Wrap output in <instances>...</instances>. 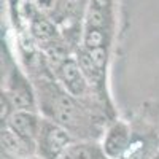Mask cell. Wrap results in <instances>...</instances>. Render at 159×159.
Here are the masks:
<instances>
[{"instance_id":"1","label":"cell","mask_w":159,"mask_h":159,"mask_svg":"<svg viewBox=\"0 0 159 159\" xmlns=\"http://www.w3.org/2000/svg\"><path fill=\"white\" fill-rule=\"evenodd\" d=\"M75 142L73 134L64 126L43 118L37 139V154L43 159H61L64 151Z\"/></svg>"},{"instance_id":"2","label":"cell","mask_w":159,"mask_h":159,"mask_svg":"<svg viewBox=\"0 0 159 159\" xmlns=\"http://www.w3.org/2000/svg\"><path fill=\"white\" fill-rule=\"evenodd\" d=\"M56 75H57L59 84L64 88V91H67L72 97L81 99V97L88 96L91 83L84 76L76 57L69 56L67 59L59 62L57 67H56Z\"/></svg>"},{"instance_id":"3","label":"cell","mask_w":159,"mask_h":159,"mask_svg":"<svg viewBox=\"0 0 159 159\" xmlns=\"http://www.w3.org/2000/svg\"><path fill=\"white\" fill-rule=\"evenodd\" d=\"M8 97L11 99L16 110H30L37 111V97L35 91L30 84V81L18 67H15L7 80V88L3 89Z\"/></svg>"},{"instance_id":"4","label":"cell","mask_w":159,"mask_h":159,"mask_svg":"<svg viewBox=\"0 0 159 159\" xmlns=\"http://www.w3.org/2000/svg\"><path fill=\"white\" fill-rule=\"evenodd\" d=\"M132 139H134L132 127L126 121H121V119L115 121L105 130L102 139L100 148L103 151V156L110 159H119L130 147Z\"/></svg>"},{"instance_id":"5","label":"cell","mask_w":159,"mask_h":159,"mask_svg":"<svg viewBox=\"0 0 159 159\" xmlns=\"http://www.w3.org/2000/svg\"><path fill=\"white\" fill-rule=\"evenodd\" d=\"M42 121H43V118H40L37 111L15 110V113L2 126L10 127L15 134H18L21 139H24L25 142H29L30 145L35 147L38 134H40V127H42Z\"/></svg>"},{"instance_id":"6","label":"cell","mask_w":159,"mask_h":159,"mask_svg":"<svg viewBox=\"0 0 159 159\" xmlns=\"http://www.w3.org/2000/svg\"><path fill=\"white\" fill-rule=\"evenodd\" d=\"M0 145H2V159H27L37 153V148L29 142L21 139L10 127L2 126L0 132Z\"/></svg>"},{"instance_id":"7","label":"cell","mask_w":159,"mask_h":159,"mask_svg":"<svg viewBox=\"0 0 159 159\" xmlns=\"http://www.w3.org/2000/svg\"><path fill=\"white\" fill-rule=\"evenodd\" d=\"M30 34L35 40H38L43 45H51L57 40L56 25L42 11H38L30 16Z\"/></svg>"},{"instance_id":"8","label":"cell","mask_w":159,"mask_h":159,"mask_svg":"<svg viewBox=\"0 0 159 159\" xmlns=\"http://www.w3.org/2000/svg\"><path fill=\"white\" fill-rule=\"evenodd\" d=\"M61 159H103V151L99 145L91 142H73L64 151Z\"/></svg>"},{"instance_id":"9","label":"cell","mask_w":159,"mask_h":159,"mask_svg":"<svg viewBox=\"0 0 159 159\" xmlns=\"http://www.w3.org/2000/svg\"><path fill=\"white\" fill-rule=\"evenodd\" d=\"M153 145H154V140H151L150 135H135L134 134L130 147L119 159H153L151 157Z\"/></svg>"},{"instance_id":"10","label":"cell","mask_w":159,"mask_h":159,"mask_svg":"<svg viewBox=\"0 0 159 159\" xmlns=\"http://www.w3.org/2000/svg\"><path fill=\"white\" fill-rule=\"evenodd\" d=\"M0 107H2V110H0V118H2V124H3L16 110L13 102H11V99L8 97V94L5 91H2V96H0Z\"/></svg>"},{"instance_id":"11","label":"cell","mask_w":159,"mask_h":159,"mask_svg":"<svg viewBox=\"0 0 159 159\" xmlns=\"http://www.w3.org/2000/svg\"><path fill=\"white\" fill-rule=\"evenodd\" d=\"M27 159H43V157H42V156H38V154L35 153V154H32V156H29Z\"/></svg>"},{"instance_id":"12","label":"cell","mask_w":159,"mask_h":159,"mask_svg":"<svg viewBox=\"0 0 159 159\" xmlns=\"http://www.w3.org/2000/svg\"><path fill=\"white\" fill-rule=\"evenodd\" d=\"M153 159H159V153H157V154H154V156H153Z\"/></svg>"},{"instance_id":"13","label":"cell","mask_w":159,"mask_h":159,"mask_svg":"<svg viewBox=\"0 0 159 159\" xmlns=\"http://www.w3.org/2000/svg\"><path fill=\"white\" fill-rule=\"evenodd\" d=\"M103 159H110V157H105V156H103Z\"/></svg>"}]
</instances>
